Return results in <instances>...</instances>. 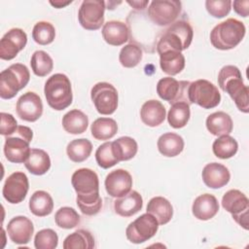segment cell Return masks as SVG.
I'll return each mask as SVG.
<instances>
[{"label":"cell","mask_w":249,"mask_h":249,"mask_svg":"<svg viewBox=\"0 0 249 249\" xmlns=\"http://www.w3.org/2000/svg\"><path fill=\"white\" fill-rule=\"evenodd\" d=\"M105 4L102 0H84L78 12L81 26L87 30H97L104 25Z\"/></svg>","instance_id":"8fae6325"},{"label":"cell","mask_w":249,"mask_h":249,"mask_svg":"<svg viewBox=\"0 0 249 249\" xmlns=\"http://www.w3.org/2000/svg\"><path fill=\"white\" fill-rule=\"evenodd\" d=\"M159 54L160 68L167 75L175 76L185 68V56L181 52L166 50Z\"/></svg>","instance_id":"d4e9b609"},{"label":"cell","mask_w":249,"mask_h":249,"mask_svg":"<svg viewBox=\"0 0 249 249\" xmlns=\"http://www.w3.org/2000/svg\"><path fill=\"white\" fill-rule=\"evenodd\" d=\"M158 230V220L152 214L146 212L129 223L125 230V235L131 243L140 244L152 238Z\"/></svg>","instance_id":"30bf717a"},{"label":"cell","mask_w":249,"mask_h":249,"mask_svg":"<svg viewBox=\"0 0 249 249\" xmlns=\"http://www.w3.org/2000/svg\"><path fill=\"white\" fill-rule=\"evenodd\" d=\"M188 97L191 104H197L203 109L215 108L221 101V94L218 88L204 79H199L190 84Z\"/></svg>","instance_id":"ba28073f"},{"label":"cell","mask_w":249,"mask_h":249,"mask_svg":"<svg viewBox=\"0 0 249 249\" xmlns=\"http://www.w3.org/2000/svg\"><path fill=\"white\" fill-rule=\"evenodd\" d=\"M212 150L217 158L226 160L233 157L236 154L238 150V144L236 140L230 134L222 135L213 142Z\"/></svg>","instance_id":"8d00e7d4"},{"label":"cell","mask_w":249,"mask_h":249,"mask_svg":"<svg viewBox=\"0 0 249 249\" xmlns=\"http://www.w3.org/2000/svg\"><path fill=\"white\" fill-rule=\"evenodd\" d=\"M26 169L34 175H43L51 167V159L49 154L42 149H31L30 155L24 162Z\"/></svg>","instance_id":"83f0119b"},{"label":"cell","mask_w":249,"mask_h":249,"mask_svg":"<svg viewBox=\"0 0 249 249\" xmlns=\"http://www.w3.org/2000/svg\"><path fill=\"white\" fill-rule=\"evenodd\" d=\"M71 184L77 193L76 202L81 212L88 216L97 214L102 207L97 174L89 168L77 169L72 174Z\"/></svg>","instance_id":"6da1fadb"},{"label":"cell","mask_w":249,"mask_h":249,"mask_svg":"<svg viewBox=\"0 0 249 249\" xmlns=\"http://www.w3.org/2000/svg\"><path fill=\"white\" fill-rule=\"evenodd\" d=\"M140 117L143 124L150 127L161 124L166 117V111L163 104L156 99L146 101L140 109Z\"/></svg>","instance_id":"44dd1931"},{"label":"cell","mask_w":249,"mask_h":249,"mask_svg":"<svg viewBox=\"0 0 249 249\" xmlns=\"http://www.w3.org/2000/svg\"><path fill=\"white\" fill-rule=\"evenodd\" d=\"M34 226L25 216H16L7 225V233L10 239L18 245L27 244L33 235Z\"/></svg>","instance_id":"ac0fdd59"},{"label":"cell","mask_w":249,"mask_h":249,"mask_svg":"<svg viewBox=\"0 0 249 249\" xmlns=\"http://www.w3.org/2000/svg\"><path fill=\"white\" fill-rule=\"evenodd\" d=\"M88 125V116L78 109H73L67 112L62 118V126L64 130L70 134L84 133L87 130Z\"/></svg>","instance_id":"f1b7e54d"},{"label":"cell","mask_w":249,"mask_h":249,"mask_svg":"<svg viewBox=\"0 0 249 249\" xmlns=\"http://www.w3.org/2000/svg\"><path fill=\"white\" fill-rule=\"evenodd\" d=\"M248 210H244L238 214L235 215H231L233 220L240 226L242 227L244 230H248Z\"/></svg>","instance_id":"7dc6e473"},{"label":"cell","mask_w":249,"mask_h":249,"mask_svg":"<svg viewBox=\"0 0 249 249\" xmlns=\"http://www.w3.org/2000/svg\"><path fill=\"white\" fill-rule=\"evenodd\" d=\"M55 37L54 26L49 21H38L32 30L33 40L42 46L51 44Z\"/></svg>","instance_id":"ab89813d"},{"label":"cell","mask_w":249,"mask_h":249,"mask_svg":"<svg viewBox=\"0 0 249 249\" xmlns=\"http://www.w3.org/2000/svg\"><path fill=\"white\" fill-rule=\"evenodd\" d=\"M29 209L37 217L50 215L53 209V200L45 191H36L29 199Z\"/></svg>","instance_id":"4dcf8cb0"},{"label":"cell","mask_w":249,"mask_h":249,"mask_svg":"<svg viewBox=\"0 0 249 249\" xmlns=\"http://www.w3.org/2000/svg\"><path fill=\"white\" fill-rule=\"evenodd\" d=\"M206 128L215 136L228 135L232 131L233 124L231 116L223 111L210 114L206 119Z\"/></svg>","instance_id":"cb8c5ba5"},{"label":"cell","mask_w":249,"mask_h":249,"mask_svg":"<svg viewBox=\"0 0 249 249\" xmlns=\"http://www.w3.org/2000/svg\"><path fill=\"white\" fill-rule=\"evenodd\" d=\"M90 98L96 111L101 115H111L118 108V91L109 83L99 82L95 84L91 88Z\"/></svg>","instance_id":"9c48e42d"},{"label":"cell","mask_w":249,"mask_h":249,"mask_svg":"<svg viewBox=\"0 0 249 249\" xmlns=\"http://www.w3.org/2000/svg\"><path fill=\"white\" fill-rule=\"evenodd\" d=\"M218 84L231 96L239 111L246 114L249 112V89L243 83L241 72L236 66L222 67L218 74Z\"/></svg>","instance_id":"7a4b0ae2"},{"label":"cell","mask_w":249,"mask_h":249,"mask_svg":"<svg viewBox=\"0 0 249 249\" xmlns=\"http://www.w3.org/2000/svg\"><path fill=\"white\" fill-rule=\"evenodd\" d=\"M30 80L28 68L21 63H15L3 70L0 74V96L11 99L25 88Z\"/></svg>","instance_id":"52a82bcc"},{"label":"cell","mask_w":249,"mask_h":249,"mask_svg":"<svg viewBox=\"0 0 249 249\" xmlns=\"http://www.w3.org/2000/svg\"><path fill=\"white\" fill-rule=\"evenodd\" d=\"M147 213L152 214L158 220L159 225H165L173 216V207L165 197L155 196L147 204Z\"/></svg>","instance_id":"4316f807"},{"label":"cell","mask_w":249,"mask_h":249,"mask_svg":"<svg viewBox=\"0 0 249 249\" xmlns=\"http://www.w3.org/2000/svg\"><path fill=\"white\" fill-rule=\"evenodd\" d=\"M222 206L231 215H235L249 209V199L239 190H230L222 197Z\"/></svg>","instance_id":"f546056e"},{"label":"cell","mask_w":249,"mask_h":249,"mask_svg":"<svg viewBox=\"0 0 249 249\" xmlns=\"http://www.w3.org/2000/svg\"><path fill=\"white\" fill-rule=\"evenodd\" d=\"M205 8L210 16L221 18L229 15L231 9V0H206Z\"/></svg>","instance_id":"ee69618b"},{"label":"cell","mask_w":249,"mask_h":249,"mask_svg":"<svg viewBox=\"0 0 249 249\" xmlns=\"http://www.w3.org/2000/svg\"><path fill=\"white\" fill-rule=\"evenodd\" d=\"M27 43V35L20 28H12L4 34L0 41V58L11 60L24 49Z\"/></svg>","instance_id":"9a60e30c"},{"label":"cell","mask_w":249,"mask_h":249,"mask_svg":"<svg viewBox=\"0 0 249 249\" xmlns=\"http://www.w3.org/2000/svg\"><path fill=\"white\" fill-rule=\"evenodd\" d=\"M54 222L56 226L61 229L70 230L78 226L80 223V215L74 208L64 206L55 212Z\"/></svg>","instance_id":"60d3db41"},{"label":"cell","mask_w":249,"mask_h":249,"mask_svg":"<svg viewBox=\"0 0 249 249\" xmlns=\"http://www.w3.org/2000/svg\"><path fill=\"white\" fill-rule=\"evenodd\" d=\"M117 131L118 124L111 118H98L90 126L91 135L96 140H109L116 135Z\"/></svg>","instance_id":"d6a6232c"},{"label":"cell","mask_w":249,"mask_h":249,"mask_svg":"<svg viewBox=\"0 0 249 249\" xmlns=\"http://www.w3.org/2000/svg\"><path fill=\"white\" fill-rule=\"evenodd\" d=\"M137 150V142L129 136H123L112 141V151L119 162L132 159L136 155Z\"/></svg>","instance_id":"1f68e13d"},{"label":"cell","mask_w":249,"mask_h":249,"mask_svg":"<svg viewBox=\"0 0 249 249\" xmlns=\"http://www.w3.org/2000/svg\"><path fill=\"white\" fill-rule=\"evenodd\" d=\"M1 125H0V133L5 136H10L15 133L18 128V122L15 117L11 114L1 112Z\"/></svg>","instance_id":"f6af8a7d"},{"label":"cell","mask_w":249,"mask_h":249,"mask_svg":"<svg viewBox=\"0 0 249 249\" xmlns=\"http://www.w3.org/2000/svg\"><path fill=\"white\" fill-rule=\"evenodd\" d=\"M126 3L128 5H130L132 8H134L135 10H143L146 8V6L149 4L148 0H144V1H126Z\"/></svg>","instance_id":"c3c4849f"},{"label":"cell","mask_w":249,"mask_h":249,"mask_svg":"<svg viewBox=\"0 0 249 249\" xmlns=\"http://www.w3.org/2000/svg\"><path fill=\"white\" fill-rule=\"evenodd\" d=\"M62 246L64 249H91L94 247V238L89 231L78 230L66 236Z\"/></svg>","instance_id":"d590c367"},{"label":"cell","mask_w":249,"mask_h":249,"mask_svg":"<svg viewBox=\"0 0 249 249\" xmlns=\"http://www.w3.org/2000/svg\"><path fill=\"white\" fill-rule=\"evenodd\" d=\"M182 4L177 0L152 1L148 8L150 19L159 26H165L175 22L181 12Z\"/></svg>","instance_id":"7c38bea8"},{"label":"cell","mask_w":249,"mask_h":249,"mask_svg":"<svg viewBox=\"0 0 249 249\" xmlns=\"http://www.w3.org/2000/svg\"><path fill=\"white\" fill-rule=\"evenodd\" d=\"M95 160H96L97 164L104 169H108V168L114 166L115 164L119 163L118 160L115 158V156L113 154L111 141L101 144L96 149Z\"/></svg>","instance_id":"b9f144b4"},{"label":"cell","mask_w":249,"mask_h":249,"mask_svg":"<svg viewBox=\"0 0 249 249\" xmlns=\"http://www.w3.org/2000/svg\"><path fill=\"white\" fill-rule=\"evenodd\" d=\"M190 117V105L187 102L181 101L171 104L167 114V121L169 125L173 128H182L188 124Z\"/></svg>","instance_id":"836d02e7"},{"label":"cell","mask_w":249,"mask_h":249,"mask_svg":"<svg viewBox=\"0 0 249 249\" xmlns=\"http://www.w3.org/2000/svg\"><path fill=\"white\" fill-rule=\"evenodd\" d=\"M92 144L89 139L80 138L72 140L66 147V153L70 160L74 162H82L86 160L91 154Z\"/></svg>","instance_id":"e575fe53"},{"label":"cell","mask_w":249,"mask_h":249,"mask_svg":"<svg viewBox=\"0 0 249 249\" xmlns=\"http://www.w3.org/2000/svg\"><path fill=\"white\" fill-rule=\"evenodd\" d=\"M71 3H72V1H71V0H70V1H61V0L50 1V4H51L53 7L56 8V9L64 8V7H66L67 5H69V4H71Z\"/></svg>","instance_id":"681fc988"},{"label":"cell","mask_w":249,"mask_h":249,"mask_svg":"<svg viewBox=\"0 0 249 249\" xmlns=\"http://www.w3.org/2000/svg\"><path fill=\"white\" fill-rule=\"evenodd\" d=\"M28 189L27 176L21 171H16L7 177L2 189V195L8 202L17 204L25 198Z\"/></svg>","instance_id":"5bb4252c"},{"label":"cell","mask_w":249,"mask_h":249,"mask_svg":"<svg viewBox=\"0 0 249 249\" xmlns=\"http://www.w3.org/2000/svg\"><path fill=\"white\" fill-rule=\"evenodd\" d=\"M16 111L21 120L31 123L36 122L43 114L42 100L37 93L27 91L18 99Z\"/></svg>","instance_id":"2e32d148"},{"label":"cell","mask_w":249,"mask_h":249,"mask_svg":"<svg viewBox=\"0 0 249 249\" xmlns=\"http://www.w3.org/2000/svg\"><path fill=\"white\" fill-rule=\"evenodd\" d=\"M129 30L126 24L120 20H110L104 23L102 27V37L105 42L111 46H122L127 40Z\"/></svg>","instance_id":"603a6c76"},{"label":"cell","mask_w":249,"mask_h":249,"mask_svg":"<svg viewBox=\"0 0 249 249\" xmlns=\"http://www.w3.org/2000/svg\"><path fill=\"white\" fill-rule=\"evenodd\" d=\"M143 198L136 191H130L124 196L117 197L114 201L115 212L122 217H130L142 209Z\"/></svg>","instance_id":"7402d4cb"},{"label":"cell","mask_w":249,"mask_h":249,"mask_svg":"<svg viewBox=\"0 0 249 249\" xmlns=\"http://www.w3.org/2000/svg\"><path fill=\"white\" fill-rule=\"evenodd\" d=\"M58 244V236L52 229L39 231L34 237V246L36 249H54Z\"/></svg>","instance_id":"7bdbcfd3"},{"label":"cell","mask_w":249,"mask_h":249,"mask_svg":"<svg viewBox=\"0 0 249 249\" xmlns=\"http://www.w3.org/2000/svg\"><path fill=\"white\" fill-rule=\"evenodd\" d=\"M143 52L138 45L127 44L122 48L119 54L120 63L125 68H133L139 64L142 59Z\"/></svg>","instance_id":"f35d334b"},{"label":"cell","mask_w":249,"mask_h":249,"mask_svg":"<svg viewBox=\"0 0 249 249\" xmlns=\"http://www.w3.org/2000/svg\"><path fill=\"white\" fill-rule=\"evenodd\" d=\"M190 84L188 81H177L172 77H164L157 84V93L161 99L170 104L183 101L190 105L188 97Z\"/></svg>","instance_id":"4fadbf2b"},{"label":"cell","mask_w":249,"mask_h":249,"mask_svg":"<svg viewBox=\"0 0 249 249\" xmlns=\"http://www.w3.org/2000/svg\"><path fill=\"white\" fill-rule=\"evenodd\" d=\"M219 211V202L217 198L210 194L198 196L193 202L192 212L194 216L201 221L212 219Z\"/></svg>","instance_id":"ffe728a7"},{"label":"cell","mask_w":249,"mask_h":249,"mask_svg":"<svg viewBox=\"0 0 249 249\" xmlns=\"http://www.w3.org/2000/svg\"><path fill=\"white\" fill-rule=\"evenodd\" d=\"M44 93L50 107L56 111L66 109L73 100L71 82L62 73L53 74L46 81Z\"/></svg>","instance_id":"277c9868"},{"label":"cell","mask_w":249,"mask_h":249,"mask_svg":"<svg viewBox=\"0 0 249 249\" xmlns=\"http://www.w3.org/2000/svg\"><path fill=\"white\" fill-rule=\"evenodd\" d=\"M193 37L194 30L189 22L185 20L175 21L160 38L157 45V52L160 53L166 50L185 51L190 47Z\"/></svg>","instance_id":"5b68a950"},{"label":"cell","mask_w":249,"mask_h":249,"mask_svg":"<svg viewBox=\"0 0 249 249\" xmlns=\"http://www.w3.org/2000/svg\"><path fill=\"white\" fill-rule=\"evenodd\" d=\"M183 138L174 132H166L160 136L157 142L159 152L168 158L176 157L182 153L184 149Z\"/></svg>","instance_id":"484cf974"},{"label":"cell","mask_w":249,"mask_h":249,"mask_svg":"<svg viewBox=\"0 0 249 249\" xmlns=\"http://www.w3.org/2000/svg\"><path fill=\"white\" fill-rule=\"evenodd\" d=\"M105 189L112 197H121L131 191L132 177L124 169L119 168L111 171L105 178Z\"/></svg>","instance_id":"e0dca14e"},{"label":"cell","mask_w":249,"mask_h":249,"mask_svg":"<svg viewBox=\"0 0 249 249\" xmlns=\"http://www.w3.org/2000/svg\"><path fill=\"white\" fill-rule=\"evenodd\" d=\"M201 177L208 188L220 189L230 182L231 173L224 164L210 162L203 167Z\"/></svg>","instance_id":"d6986e66"},{"label":"cell","mask_w":249,"mask_h":249,"mask_svg":"<svg viewBox=\"0 0 249 249\" xmlns=\"http://www.w3.org/2000/svg\"><path fill=\"white\" fill-rule=\"evenodd\" d=\"M233 10L239 16L246 18L249 14V1L248 0H235L231 2Z\"/></svg>","instance_id":"bcb514c9"},{"label":"cell","mask_w":249,"mask_h":249,"mask_svg":"<svg viewBox=\"0 0 249 249\" xmlns=\"http://www.w3.org/2000/svg\"><path fill=\"white\" fill-rule=\"evenodd\" d=\"M246 28L243 22L228 18L218 23L210 32V42L215 49L227 51L235 48L244 38Z\"/></svg>","instance_id":"3957f363"},{"label":"cell","mask_w":249,"mask_h":249,"mask_svg":"<svg viewBox=\"0 0 249 249\" xmlns=\"http://www.w3.org/2000/svg\"><path fill=\"white\" fill-rule=\"evenodd\" d=\"M33 73L38 77H45L50 74L53 68V58L44 51H36L33 53L30 60Z\"/></svg>","instance_id":"74e56055"},{"label":"cell","mask_w":249,"mask_h":249,"mask_svg":"<svg viewBox=\"0 0 249 249\" xmlns=\"http://www.w3.org/2000/svg\"><path fill=\"white\" fill-rule=\"evenodd\" d=\"M33 138V131L25 125H18L14 135L7 136L4 144L6 159L14 163L25 162L30 155V142Z\"/></svg>","instance_id":"8992f818"}]
</instances>
